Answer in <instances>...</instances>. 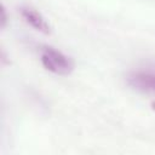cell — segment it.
I'll return each mask as SVG.
<instances>
[{
	"instance_id": "6da1fadb",
	"label": "cell",
	"mask_w": 155,
	"mask_h": 155,
	"mask_svg": "<svg viewBox=\"0 0 155 155\" xmlns=\"http://www.w3.org/2000/svg\"><path fill=\"white\" fill-rule=\"evenodd\" d=\"M40 57L42 65L53 74L69 75L74 69V61L52 46H44Z\"/></svg>"
},
{
	"instance_id": "7a4b0ae2",
	"label": "cell",
	"mask_w": 155,
	"mask_h": 155,
	"mask_svg": "<svg viewBox=\"0 0 155 155\" xmlns=\"http://www.w3.org/2000/svg\"><path fill=\"white\" fill-rule=\"evenodd\" d=\"M21 16L23 17V19L30 25L33 27L35 30L42 33V34H50L51 33V27L47 23V21L45 19V17L35 8L30 7V6H22L19 8Z\"/></svg>"
},
{
	"instance_id": "3957f363",
	"label": "cell",
	"mask_w": 155,
	"mask_h": 155,
	"mask_svg": "<svg viewBox=\"0 0 155 155\" xmlns=\"http://www.w3.org/2000/svg\"><path fill=\"white\" fill-rule=\"evenodd\" d=\"M128 85L139 91L155 92V73L151 71H134L127 78Z\"/></svg>"
},
{
	"instance_id": "277c9868",
	"label": "cell",
	"mask_w": 155,
	"mask_h": 155,
	"mask_svg": "<svg viewBox=\"0 0 155 155\" xmlns=\"http://www.w3.org/2000/svg\"><path fill=\"white\" fill-rule=\"evenodd\" d=\"M1 17H0V24H1V29H5L6 24H7V13H6V8L4 6V4H1V10H0Z\"/></svg>"
},
{
	"instance_id": "5b68a950",
	"label": "cell",
	"mask_w": 155,
	"mask_h": 155,
	"mask_svg": "<svg viewBox=\"0 0 155 155\" xmlns=\"http://www.w3.org/2000/svg\"><path fill=\"white\" fill-rule=\"evenodd\" d=\"M151 109L155 111V101H154V102H151Z\"/></svg>"
}]
</instances>
